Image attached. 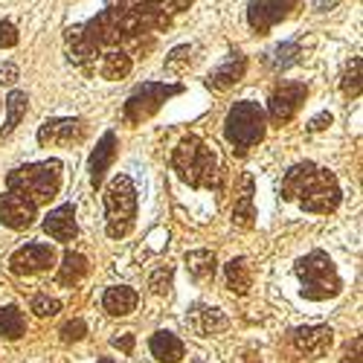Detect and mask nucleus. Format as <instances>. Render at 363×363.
<instances>
[{
	"instance_id": "f257e3e1",
	"label": "nucleus",
	"mask_w": 363,
	"mask_h": 363,
	"mask_svg": "<svg viewBox=\"0 0 363 363\" xmlns=\"http://www.w3.org/2000/svg\"><path fill=\"white\" fill-rule=\"evenodd\" d=\"M282 198L296 201L308 213L325 216L335 213L340 203V184L328 169H320L314 163H299L282 180Z\"/></svg>"
},
{
	"instance_id": "f03ea898",
	"label": "nucleus",
	"mask_w": 363,
	"mask_h": 363,
	"mask_svg": "<svg viewBox=\"0 0 363 363\" xmlns=\"http://www.w3.org/2000/svg\"><path fill=\"white\" fill-rule=\"evenodd\" d=\"M172 169L186 180L189 186H213L218 180V157L201 137L189 134L184 137L172 151Z\"/></svg>"
},
{
	"instance_id": "7ed1b4c3",
	"label": "nucleus",
	"mask_w": 363,
	"mask_h": 363,
	"mask_svg": "<svg viewBox=\"0 0 363 363\" xmlns=\"http://www.w3.org/2000/svg\"><path fill=\"white\" fill-rule=\"evenodd\" d=\"M137 218V189L128 174H116L105 186V233L111 238H125Z\"/></svg>"
},
{
	"instance_id": "20e7f679",
	"label": "nucleus",
	"mask_w": 363,
	"mask_h": 363,
	"mask_svg": "<svg viewBox=\"0 0 363 363\" xmlns=\"http://www.w3.org/2000/svg\"><path fill=\"white\" fill-rule=\"evenodd\" d=\"M6 186L23 192L35 203H47L62 189V163L58 160H44V163H29L15 172H9Z\"/></svg>"
},
{
	"instance_id": "39448f33",
	"label": "nucleus",
	"mask_w": 363,
	"mask_h": 363,
	"mask_svg": "<svg viewBox=\"0 0 363 363\" xmlns=\"http://www.w3.org/2000/svg\"><path fill=\"white\" fill-rule=\"evenodd\" d=\"M264 128H267L264 108L259 102H250V99L235 102L224 119V137L238 155H245V151H250L256 143H262Z\"/></svg>"
},
{
	"instance_id": "423d86ee",
	"label": "nucleus",
	"mask_w": 363,
	"mask_h": 363,
	"mask_svg": "<svg viewBox=\"0 0 363 363\" xmlns=\"http://www.w3.org/2000/svg\"><path fill=\"white\" fill-rule=\"evenodd\" d=\"M296 277H299L302 294L308 299H328V296H337V291H340L337 267L323 250H311L306 259H299Z\"/></svg>"
},
{
	"instance_id": "0eeeda50",
	"label": "nucleus",
	"mask_w": 363,
	"mask_h": 363,
	"mask_svg": "<svg viewBox=\"0 0 363 363\" xmlns=\"http://www.w3.org/2000/svg\"><path fill=\"white\" fill-rule=\"evenodd\" d=\"M180 90H184L180 84H163V82H145V84H140L134 94L128 96V102H125V119H128V123H143V119L155 116L163 108V102L177 96Z\"/></svg>"
},
{
	"instance_id": "6e6552de",
	"label": "nucleus",
	"mask_w": 363,
	"mask_h": 363,
	"mask_svg": "<svg viewBox=\"0 0 363 363\" xmlns=\"http://www.w3.org/2000/svg\"><path fill=\"white\" fill-rule=\"evenodd\" d=\"M306 99H308V87L302 82H282L274 94H270V102H267L270 119H274L277 125L291 123L296 116V111L306 105Z\"/></svg>"
},
{
	"instance_id": "1a4fd4ad",
	"label": "nucleus",
	"mask_w": 363,
	"mask_h": 363,
	"mask_svg": "<svg viewBox=\"0 0 363 363\" xmlns=\"http://www.w3.org/2000/svg\"><path fill=\"white\" fill-rule=\"evenodd\" d=\"M299 6V0H250L247 6V21L259 35H267L277 23L291 18Z\"/></svg>"
},
{
	"instance_id": "9d476101",
	"label": "nucleus",
	"mask_w": 363,
	"mask_h": 363,
	"mask_svg": "<svg viewBox=\"0 0 363 363\" xmlns=\"http://www.w3.org/2000/svg\"><path fill=\"white\" fill-rule=\"evenodd\" d=\"M50 264H55V247L47 241H33V245H23L12 253L9 259V270L15 277H33L41 274Z\"/></svg>"
},
{
	"instance_id": "9b49d317",
	"label": "nucleus",
	"mask_w": 363,
	"mask_h": 363,
	"mask_svg": "<svg viewBox=\"0 0 363 363\" xmlns=\"http://www.w3.org/2000/svg\"><path fill=\"white\" fill-rule=\"evenodd\" d=\"M38 203L33 198H26L18 189H6L0 192V224L9 230H26L29 224L35 221Z\"/></svg>"
},
{
	"instance_id": "f8f14e48",
	"label": "nucleus",
	"mask_w": 363,
	"mask_h": 363,
	"mask_svg": "<svg viewBox=\"0 0 363 363\" xmlns=\"http://www.w3.org/2000/svg\"><path fill=\"white\" fill-rule=\"evenodd\" d=\"M189 4L192 0H134L128 9L140 18L143 29H160L172 21V15L184 12Z\"/></svg>"
},
{
	"instance_id": "ddd939ff",
	"label": "nucleus",
	"mask_w": 363,
	"mask_h": 363,
	"mask_svg": "<svg viewBox=\"0 0 363 363\" xmlns=\"http://www.w3.org/2000/svg\"><path fill=\"white\" fill-rule=\"evenodd\" d=\"M84 137V123L79 116H62V119H47L38 128L41 145H73Z\"/></svg>"
},
{
	"instance_id": "4468645a",
	"label": "nucleus",
	"mask_w": 363,
	"mask_h": 363,
	"mask_svg": "<svg viewBox=\"0 0 363 363\" xmlns=\"http://www.w3.org/2000/svg\"><path fill=\"white\" fill-rule=\"evenodd\" d=\"M291 343L299 354H306L308 360H317L323 357L331 343H335V331H331L328 325H308V328H296L291 335Z\"/></svg>"
},
{
	"instance_id": "2eb2a0df",
	"label": "nucleus",
	"mask_w": 363,
	"mask_h": 363,
	"mask_svg": "<svg viewBox=\"0 0 363 363\" xmlns=\"http://www.w3.org/2000/svg\"><path fill=\"white\" fill-rule=\"evenodd\" d=\"M245 70H247V58L241 55V52H230L224 62L206 76V87L209 90H230V87H235L241 79H245Z\"/></svg>"
},
{
	"instance_id": "dca6fc26",
	"label": "nucleus",
	"mask_w": 363,
	"mask_h": 363,
	"mask_svg": "<svg viewBox=\"0 0 363 363\" xmlns=\"http://www.w3.org/2000/svg\"><path fill=\"white\" fill-rule=\"evenodd\" d=\"M189 328L198 331L201 337H213V335H224L230 328V320L224 317L221 308H213V306H195L186 317Z\"/></svg>"
},
{
	"instance_id": "f3484780",
	"label": "nucleus",
	"mask_w": 363,
	"mask_h": 363,
	"mask_svg": "<svg viewBox=\"0 0 363 363\" xmlns=\"http://www.w3.org/2000/svg\"><path fill=\"white\" fill-rule=\"evenodd\" d=\"M44 230H47V235H52L55 241H73V238H76V233H79L73 203L55 206L52 213L44 218Z\"/></svg>"
},
{
	"instance_id": "a211bd4d",
	"label": "nucleus",
	"mask_w": 363,
	"mask_h": 363,
	"mask_svg": "<svg viewBox=\"0 0 363 363\" xmlns=\"http://www.w3.org/2000/svg\"><path fill=\"white\" fill-rule=\"evenodd\" d=\"M113 157H116V134L108 131V134L96 143L94 155H90V184H94L96 189L105 184V172L111 169Z\"/></svg>"
},
{
	"instance_id": "6ab92c4d",
	"label": "nucleus",
	"mask_w": 363,
	"mask_h": 363,
	"mask_svg": "<svg viewBox=\"0 0 363 363\" xmlns=\"http://www.w3.org/2000/svg\"><path fill=\"white\" fill-rule=\"evenodd\" d=\"M148 352L160 363H177V360H184L186 346L177 335H172V331H155L151 340H148Z\"/></svg>"
},
{
	"instance_id": "aec40b11",
	"label": "nucleus",
	"mask_w": 363,
	"mask_h": 363,
	"mask_svg": "<svg viewBox=\"0 0 363 363\" xmlns=\"http://www.w3.org/2000/svg\"><path fill=\"white\" fill-rule=\"evenodd\" d=\"M67 50H70V62H73V65H79V67L96 65L99 47L84 35L82 26H70V29H67Z\"/></svg>"
},
{
	"instance_id": "412c9836",
	"label": "nucleus",
	"mask_w": 363,
	"mask_h": 363,
	"mask_svg": "<svg viewBox=\"0 0 363 363\" xmlns=\"http://www.w3.org/2000/svg\"><path fill=\"white\" fill-rule=\"evenodd\" d=\"M137 291L128 288V285H113L102 294V308L111 314V317H128L134 308H137Z\"/></svg>"
},
{
	"instance_id": "4be33fe9",
	"label": "nucleus",
	"mask_w": 363,
	"mask_h": 363,
	"mask_svg": "<svg viewBox=\"0 0 363 363\" xmlns=\"http://www.w3.org/2000/svg\"><path fill=\"white\" fill-rule=\"evenodd\" d=\"M96 70L105 76V79H125L131 73V55L119 47H108L105 52H99V62H96Z\"/></svg>"
},
{
	"instance_id": "5701e85b",
	"label": "nucleus",
	"mask_w": 363,
	"mask_h": 363,
	"mask_svg": "<svg viewBox=\"0 0 363 363\" xmlns=\"http://www.w3.org/2000/svg\"><path fill=\"white\" fill-rule=\"evenodd\" d=\"M253 174H245L241 177V189L235 195V203H233V221L238 227H253Z\"/></svg>"
},
{
	"instance_id": "b1692460",
	"label": "nucleus",
	"mask_w": 363,
	"mask_h": 363,
	"mask_svg": "<svg viewBox=\"0 0 363 363\" xmlns=\"http://www.w3.org/2000/svg\"><path fill=\"white\" fill-rule=\"evenodd\" d=\"M186 267H189V277L195 282H209L216 277V267H218V259L213 250H192L186 253Z\"/></svg>"
},
{
	"instance_id": "393cba45",
	"label": "nucleus",
	"mask_w": 363,
	"mask_h": 363,
	"mask_svg": "<svg viewBox=\"0 0 363 363\" xmlns=\"http://www.w3.org/2000/svg\"><path fill=\"white\" fill-rule=\"evenodd\" d=\"M87 270H90V264H87V259L82 256V253H65V259H62V264H58V285H76V282H82L84 277H87Z\"/></svg>"
},
{
	"instance_id": "a878e982",
	"label": "nucleus",
	"mask_w": 363,
	"mask_h": 363,
	"mask_svg": "<svg viewBox=\"0 0 363 363\" xmlns=\"http://www.w3.org/2000/svg\"><path fill=\"white\" fill-rule=\"evenodd\" d=\"M253 285V267L247 259H230L227 262V288L233 294H247Z\"/></svg>"
},
{
	"instance_id": "bb28decb",
	"label": "nucleus",
	"mask_w": 363,
	"mask_h": 363,
	"mask_svg": "<svg viewBox=\"0 0 363 363\" xmlns=\"http://www.w3.org/2000/svg\"><path fill=\"white\" fill-rule=\"evenodd\" d=\"M26 105H29V99H26L23 90H12L9 99H6V123L0 125V137H9L18 128V123L26 113Z\"/></svg>"
},
{
	"instance_id": "cd10ccee",
	"label": "nucleus",
	"mask_w": 363,
	"mask_h": 363,
	"mask_svg": "<svg viewBox=\"0 0 363 363\" xmlns=\"http://www.w3.org/2000/svg\"><path fill=\"white\" fill-rule=\"evenodd\" d=\"M23 331H26V320H23L21 308H15V306L0 308V337L18 340V337H23Z\"/></svg>"
},
{
	"instance_id": "c85d7f7f",
	"label": "nucleus",
	"mask_w": 363,
	"mask_h": 363,
	"mask_svg": "<svg viewBox=\"0 0 363 363\" xmlns=\"http://www.w3.org/2000/svg\"><path fill=\"white\" fill-rule=\"evenodd\" d=\"M299 55H302V47L296 41H288V44H279L277 50H270L267 65L274 67V70H288L291 65L299 62Z\"/></svg>"
},
{
	"instance_id": "c756f323",
	"label": "nucleus",
	"mask_w": 363,
	"mask_h": 363,
	"mask_svg": "<svg viewBox=\"0 0 363 363\" xmlns=\"http://www.w3.org/2000/svg\"><path fill=\"white\" fill-rule=\"evenodd\" d=\"M340 90H343V96L349 99H357L360 96V58H352L343 79H340Z\"/></svg>"
},
{
	"instance_id": "7c9ffc66",
	"label": "nucleus",
	"mask_w": 363,
	"mask_h": 363,
	"mask_svg": "<svg viewBox=\"0 0 363 363\" xmlns=\"http://www.w3.org/2000/svg\"><path fill=\"white\" fill-rule=\"evenodd\" d=\"M172 274H174V270H172L169 264L157 267L155 274H151V279H148V288L155 291V294H160V296L169 294V291H172Z\"/></svg>"
},
{
	"instance_id": "2f4dec72",
	"label": "nucleus",
	"mask_w": 363,
	"mask_h": 363,
	"mask_svg": "<svg viewBox=\"0 0 363 363\" xmlns=\"http://www.w3.org/2000/svg\"><path fill=\"white\" fill-rule=\"evenodd\" d=\"M192 47H177V50H172V55L166 58V70H172V73H184L186 67H189V62H192Z\"/></svg>"
},
{
	"instance_id": "473e14b6",
	"label": "nucleus",
	"mask_w": 363,
	"mask_h": 363,
	"mask_svg": "<svg viewBox=\"0 0 363 363\" xmlns=\"http://www.w3.org/2000/svg\"><path fill=\"white\" fill-rule=\"evenodd\" d=\"M62 311V302L52 299V296H35L33 299V314L35 317H55Z\"/></svg>"
},
{
	"instance_id": "72a5a7b5",
	"label": "nucleus",
	"mask_w": 363,
	"mask_h": 363,
	"mask_svg": "<svg viewBox=\"0 0 363 363\" xmlns=\"http://www.w3.org/2000/svg\"><path fill=\"white\" fill-rule=\"evenodd\" d=\"M87 335V325L82 323V320H70L65 328H62V340L65 343H76V340H82Z\"/></svg>"
},
{
	"instance_id": "f704fd0d",
	"label": "nucleus",
	"mask_w": 363,
	"mask_h": 363,
	"mask_svg": "<svg viewBox=\"0 0 363 363\" xmlns=\"http://www.w3.org/2000/svg\"><path fill=\"white\" fill-rule=\"evenodd\" d=\"M18 44V29L9 21H0V50H12Z\"/></svg>"
},
{
	"instance_id": "c9c22d12",
	"label": "nucleus",
	"mask_w": 363,
	"mask_h": 363,
	"mask_svg": "<svg viewBox=\"0 0 363 363\" xmlns=\"http://www.w3.org/2000/svg\"><path fill=\"white\" fill-rule=\"evenodd\" d=\"M340 363H360V337H354V340H349V343L343 346Z\"/></svg>"
},
{
	"instance_id": "e433bc0d",
	"label": "nucleus",
	"mask_w": 363,
	"mask_h": 363,
	"mask_svg": "<svg viewBox=\"0 0 363 363\" xmlns=\"http://www.w3.org/2000/svg\"><path fill=\"white\" fill-rule=\"evenodd\" d=\"M325 125H331V113L325 111V113H320V116H314L311 123H308V131H323Z\"/></svg>"
},
{
	"instance_id": "4c0bfd02",
	"label": "nucleus",
	"mask_w": 363,
	"mask_h": 363,
	"mask_svg": "<svg viewBox=\"0 0 363 363\" xmlns=\"http://www.w3.org/2000/svg\"><path fill=\"white\" fill-rule=\"evenodd\" d=\"M18 82V67L15 65H6L0 70V84H15Z\"/></svg>"
},
{
	"instance_id": "58836bf2",
	"label": "nucleus",
	"mask_w": 363,
	"mask_h": 363,
	"mask_svg": "<svg viewBox=\"0 0 363 363\" xmlns=\"http://www.w3.org/2000/svg\"><path fill=\"white\" fill-rule=\"evenodd\" d=\"M113 346H116V349H123V352H131V349H134V335L113 337Z\"/></svg>"
},
{
	"instance_id": "ea45409f",
	"label": "nucleus",
	"mask_w": 363,
	"mask_h": 363,
	"mask_svg": "<svg viewBox=\"0 0 363 363\" xmlns=\"http://www.w3.org/2000/svg\"><path fill=\"white\" fill-rule=\"evenodd\" d=\"M337 4H340V0H317L314 6H317V12H325V9H335Z\"/></svg>"
},
{
	"instance_id": "a19ab883",
	"label": "nucleus",
	"mask_w": 363,
	"mask_h": 363,
	"mask_svg": "<svg viewBox=\"0 0 363 363\" xmlns=\"http://www.w3.org/2000/svg\"><path fill=\"white\" fill-rule=\"evenodd\" d=\"M99 363H113V360H108V357H105V360H99Z\"/></svg>"
}]
</instances>
